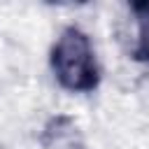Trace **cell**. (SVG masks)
Returning a JSON list of instances; mask_svg holds the SVG:
<instances>
[{"instance_id": "obj_1", "label": "cell", "mask_w": 149, "mask_h": 149, "mask_svg": "<svg viewBox=\"0 0 149 149\" xmlns=\"http://www.w3.org/2000/svg\"><path fill=\"white\" fill-rule=\"evenodd\" d=\"M54 77L65 91L88 93L100 81V68L95 61V51L91 40L77 26H70L61 33L49 56Z\"/></svg>"}, {"instance_id": "obj_2", "label": "cell", "mask_w": 149, "mask_h": 149, "mask_svg": "<svg viewBox=\"0 0 149 149\" xmlns=\"http://www.w3.org/2000/svg\"><path fill=\"white\" fill-rule=\"evenodd\" d=\"M130 9L137 21V40L133 47V58L140 63H149V0L130 2Z\"/></svg>"}]
</instances>
